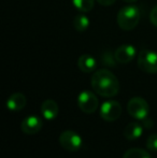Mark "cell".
I'll return each mask as SVG.
<instances>
[{
	"mask_svg": "<svg viewBox=\"0 0 157 158\" xmlns=\"http://www.w3.org/2000/svg\"><path fill=\"white\" fill-rule=\"evenodd\" d=\"M92 87L98 95L105 98L114 97L119 92L118 77L108 69L97 70L92 77Z\"/></svg>",
	"mask_w": 157,
	"mask_h": 158,
	"instance_id": "6da1fadb",
	"label": "cell"
},
{
	"mask_svg": "<svg viewBox=\"0 0 157 158\" xmlns=\"http://www.w3.org/2000/svg\"><path fill=\"white\" fill-rule=\"evenodd\" d=\"M140 22V11L137 6H124L118 13V25L119 28L126 31L132 30Z\"/></svg>",
	"mask_w": 157,
	"mask_h": 158,
	"instance_id": "7a4b0ae2",
	"label": "cell"
},
{
	"mask_svg": "<svg viewBox=\"0 0 157 158\" xmlns=\"http://www.w3.org/2000/svg\"><path fill=\"white\" fill-rule=\"evenodd\" d=\"M127 111L131 117L140 121H144L147 118L150 112V106L147 100L141 97H134L128 101Z\"/></svg>",
	"mask_w": 157,
	"mask_h": 158,
	"instance_id": "3957f363",
	"label": "cell"
},
{
	"mask_svg": "<svg viewBox=\"0 0 157 158\" xmlns=\"http://www.w3.org/2000/svg\"><path fill=\"white\" fill-rule=\"evenodd\" d=\"M138 67L143 72L157 73V52L151 50L141 51L138 54Z\"/></svg>",
	"mask_w": 157,
	"mask_h": 158,
	"instance_id": "277c9868",
	"label": "cell"
},
{
	"mask_svg": "<svg viewBox=\"0 0 157 158\" xmlns=\"http://www.w3.org/2000/svg\"><path fill=\"white\" fill-rule=\"evenodd\" d=\"M58 141L61 148L68 152H78L83 144V140L79 133L72 130H66L61 132Z\"/></svg>",
	"mask_w": 157,
	"mask_h": 158,
	"instance_id": "5b68a950",
	"label": "cell"
},
{
	"mask_svg": "<svg viewBox=\"0 0 157 158\" xmlns=\"http://www.w3.org/2000/svg\"><path fill=\"white\" fill-rule=\"evenodd\" d=\"M98 98L90 90H83L78 96V106L80 110L87 114H92L98 109Z\"/></svg>",
	"mask_w": 157,
	"mask_h": 158,
	"instance_id": "8992f818",
	"label": "cell"
},
{
	"mask_svg": "<svg viewBox=\"0 0 157 158\" xmlns=\"http://www.w3.org/2000/svg\"><path fill=\"white\" fill-rule=\"evenodd\" d=\"M122 114L121 103L115 100L105 101L100 106V116L105 122H114L119 118Z\"/></svg>",
	"mask_w": 157,
	"mask_h": 158,
	"instance_id": "52a82bcc",
	"label": "cell"
},
{
	"mask_svg": "<svg viewBox=\"0 0 157 158\" xmlns=\"http://www.w3.org/2000/svg\"><path fill=\"white\" fill-rule=\"evenodd\" d=\"M137 55L136 48L131 44H123L114 52V58L118 63L128 64L134 59Z\"/></svg>",
	"mask_w": 157,
	"mask_h": 158,
	"instance_id": "ba28073f",
	"label": "cell"
},
{
	"mask_svg": "<svg viewBox=\"0 0 157 158\" xmlns=\"http://www.w3.org/2000/svg\"><path fill=\"white\" fill-rule=\"evenodd\" d=\"M43 122L37 115H29L23 119L21 124L22 131L26 135H35L42 129Z\"/></svg>",
	"mask_w": 157,
	"mask_h": 158,
	"instance_id": "9c48e42d",
	"label": "cell"
},
{
	"mask_svg": "<svg viewBox=\"0 0 157 158\" xmlns=\"http://www.w3.org/2000/svg\"><path fill=\"white\" fill-rule=\"evenodd\" d=\"M26 104H27L26 96L22 93H15V94L11 95L6 100V108L13 112L23 110L26 106Z\"/></svg>",
	"mask_w": 157,
	"mask_h": 158,
	"instance_id": "30bf717a",
	"label": "cell"
},
{
	"mask_svg": "<svg viewBox=\"0 0 157 158\" xmlns=\"http://www.w3.org/2000/svg\"><path fill=\"white\" fill-rule=\"evenodd\" d=\"M41 113L43 117L48 121H52L57 117L59 113V108L56 101L52 99H46L41 104Z\"/></svg>",
	"mask_w": 157,
	"mask_h": 158,
	"instance_id": "8fae6325",
	"label": "cell"
},
{
	"mask_svg": "<svg viewBox=\"0 0 157 158\" xmlns=\"http://www.w3.org/2000/svg\"><path fill=\"white\" fill-rule=\"evenodd\" d=\"M78 67L82 72H85V73L93 72L97 67L96 59L89 54H83L78 59Z\"/></svg>",
	"mask_w": 157,
	"mask_h": 158,
	"instance_id": "7c38bea8",
	"label": "cell"
},
{
	"mask_svg": "<svg viewBox=\"0 0 157 158\" xmlns=\"http://www.w3.org/2000/svg\"><path fill=\"white\" fill-rule=\"evenodd\" d=\"M143 133V128L139 123H129L124 129V137L129 141H134L140 138Z\"/></svg>",
	"mask_w": 157,
	"mask_h": 158,
	"instance_id": "4fadbf2b",
	"label": "cell"
},
{
	"mask_svg": "<svg viewBox=\"0 0 157 158\" xmlns=\"http://www.w3.org/2000/svg\"><path fill=\"white\" fill-rule=\"evenodd\" d=\"M73 26L76 28V30H78L80 32H83L89 27V19L84 14L76 15L73 19Z\"/></svg>",
	"mask_w": 157,
	"mask_h": 158,
	"instance_id": "5bb4252c",
	"label": "cell"
},
{
	"mask_svg": "<svg viewBox=\"0 0 157 158\" xmlns=\"http://www.w3.org/2000/svg\"><path fill=\"white\" fill-rule=\"evenodd\" d=\"M72 3L80 12H89L95 6V0H72Z\"/></svg>",
	"mask_w": 157,
	"mask_h": 158,
	"instance_id": "9a60e30c",
	"label": "cell"
},
{
	"mask_svg": "<svg viewBox=\"0 0 157 158\" xmlns=\"http://www.w3.org/2000/svg\"><path fill=\"white\" fill-rule=\"evenodd\" d=\"M123 158H152V157L150 155V153L147 152L145 150L134 148L126 151Z\"/></svg>",
	"mask_w": 157,
	"mask_h": 158,
	"instance_id": "2e32d148",
	"label": "cell"
},
{
	"mask_svg": "<svg viewBox=\"0 0 157 158\" xmlns=\"http://www.w3.org/2000/svg\"><path fill=\"white\" fill-rule=\"evenodd\" d=\"M147 148L151 152H157V133H153L147 137Z\"/></svg>",
	"mask_w": 157,
	"mask_h": 158,
	"instance_id": "e0dca14e",
	"label": "cell"
},
{
	"mask_svg": "<svg viewBox=\"0 0 157 158\" xmlns=\"http://www.w3.org/2000/svg\"><path fill=\"white\" fill-rule=\"evenodd\" d=\"M150 21H151V23L153 24L155 27H157V6H154V8L152 9L151 13H150Z\"/></svg>",
	"mask_w": 157,
	"mask_h": 158,
	"instance_id": "ac0fdd59",
	"label": "cell"
},
{
	"mask_svg": "<svg viewBox=\"0 0 157 158\" xmlns=\"http://www.w3.org/2000/svg\"><path fill=\"white\" fill-rule=\"evenodd\" d=\"M99 4L101 6H112L116 0H96Z\"/></svg>",
	"mask_w": 157,
	"mask_h": 158,
	"instance_id": "d6986e66",
	"label": "cell"
},
{
	"mask_svg": "<svg viewBox=\"0 0 157 158\" xmlns=\"http://www.w3.org/2000/svg\"><path fill=\"white\" fill-rule=\"evenodd\" d=\"M125 2H128V3H132V2H136L137 0H124Z\"/></svg>",
	"mask_w": 157,
	"mask_h": 158,
	"instance_id": "ffe728a7",
	"label": "cell"
}]
</instances>
